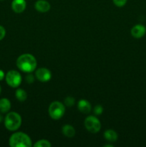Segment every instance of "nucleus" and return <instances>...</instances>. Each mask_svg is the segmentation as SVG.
<instances>
[{"label":"nucleus","instance_id":"obj_1","mask_svg":"<svg viewBox=\"0 0 146 147\" xmlns=\"http://www.w3.org/2000/svg\"><path fill=\"white\" fill-rule=\"evenodd\" d=\"M37 65V60L34 56L29 53L21 55L17 60V67L24 73H31L35 70Z\"/></svg>","mask_w":146,"mask_h":147},{"label":"nucleus","instance_id":"obj_2","mask_svg":"<svg viewBox=\"0 0 146 147\" xmlns=\"http://www.w3.org/2000/svg\"><path fill=\"white\" fill-rule=\"evenodd\" d=\"M9 146L11 147H31L32 146L29 136L23 132L13 134L9 140Z\"/></svg>","mask_w":146,"mask_h":147},{"label":"nucleus","instance_id":"obj_3","mask_svg":"<svg viewBox=\"0 0 146 147\" xmlns=\"http://www.w3.org/2000/svg\"><path fill=\"white\" fill-rule=\"evenodd\" d=\"M21 117L17 112H9L4 119V126L7 130L15 131L20 128L21 125Z\"/></svg>","mask_w":146,"mask_h":147},{"label":"nucleus","instance_id":"obj_4","mask_svg":"<svg viewBox=\"0 0 146 147\" xmlns=\"http://www.w3.org/2000/svg\"><path fill=\"white\" fill-rule=\"evenodd\" d=\"M48 113L53 120H59L65 113V106L60 101H54L50 105Z\"/></svg>","mask_w":146,"mask_h":147},{"label":"nucleus","instance_id":"obj_5","mask_svg":"<svg viewBox=\"0 0 146 147\" xmlns=\"http://www.w3.org/2000/svg\"><path fill=\"white\" fill-rule=\"evenodd\" d=\"M84 126L89 132L92 134L98 133L101 129V123L94 116H89L84 120Z\"/></svg>","mask_w":146,"mask_h":147},{"label":"nucleus","instance_id":"obj_6","mask_svg":"<svg viewBox=\"0 0 146 147\" xmlns=\"http://www.w3.org/2000/svg\"><path fill=\"white\" fill-rule=\"evenodd\" d=\"M6 82L11 88H17L21 83V76L18 71L14 70H9L5 76Z\"/></svg>","mask_w":146,"mask_h":147},{"label":"nucleus","instance_id":"obj_7","mask_svg":"<svg viewBox=\"0 0 146 147\" xmlns=\"http://www.w3.org/2000/svg\"><path fill=\"white\" fill-rule=\"evenodd\" d=\"M35 78L42 83L49 81L52 78V73L46 67H40L35 73Z\"/></svg>","mask_w":146,"mask_h":147},{"label":"nucleus","instance_id":"obj_8","mask_svg":"<svg viewBox=\"0 0 146 147\" xmlns=\"http://www.w3.org/2000/svg\"><path fill=\"white\" fill-rule=\"evenodd\" d=\"M130 32L134 38H142L146 33V27L143 24H136V25L133 26Z\"/></svg>","mask_w":146,"mask_h":147},{"label":"nucleus","instance_id":"obj_9","mask_svg":"<svg viewBox=\"0 0 146 147\" xmlns=\"http://www.w3.org/2000/svg\"><path fill=\"white\" fill-rule=\"evenodd\" d=\"M27 7L25 0H13L11 2V9L15 13L19 14L23 12Z\"/></svg>","mask_w":146,"mask_h":147},{"label":"nucleus","instance_id":"obj_10","mask_svg":"<svg viewBox=\"0 0 146 147\" xmlns=\"http://www.w3.org/2000/svg\"><path fill=\"white\" fill-rule=\"evenodd\" d=\"M35 9L40 12L44 13L50 11L51 8V5L50 3L46 0H37L34 4Z\"/></svg>","mask_w":146,"mask_h":147},{"label":"nucleus","instance_id":"obj_11","mask_svg":"<svg viewBox=\"0 0 146 147\" xmlns=\"http://www.w3.org/2000/svg\"><path fill=\"white\" fill-rule=\"evenodd\" d=\"M77 108L81 113L88 114L91 111V104L90 102L84 99H81L77 103Z\"/></svg>","mask_w":146,"mask_h":147},{"label":"nucleus","instance_id":"obj_12","mask_svg":"<svg viewBox=\"0 0 146 147\" xmlns=\"http://www.w3.org/2000/svg\"><path fill=\"white\" fill-rule=\"evenodd\" d=\"M11 109V102L9 99L1 98L0 99V112L2 113H8Z\"/></svg>","mask_w":146,"mask_h":147},{"label":"nucleus","instance_id":"obj_13","mask_svg":"<svg viewBox=\"0 0 146 147\" xmlns=\"http://www.w3.org/2000/svg\"><path fill=\"white\" fill-rule=\"evenodd\" d=\"M62 134L66 137L72 138L75 135V129L70 124H66L63 126L62 129Z\"/></svg>","mask_w":146,"mask_h":147},{"label":"nucleus","instance_id":"obj_14","mask_svg":"<svg viewBox=\"0 0 146 147\" xmlns=\"http://www.w3.org/2000/svg\"><path fill=\"white\" fill-rule=\"evenodd\" d=\"M104 137L107 141L110 142H115L117 140V134L113 129L106 130L104 133Z\"/></svg>","mask_w":146,"mask_h":147},{"label":"nucleus","instance_id":"obj_15","mask_svg":"<svg viewBox=\"0 0 146 147\" xmlns=\"http://www.w3.org/2000/svg\"><path fill=\"white\" fill-rule=\"evenodd\" d=\"M15 96L19 101L24 102L27 98V93L24 89L19 88L16 90Z\"/></svg>","mask_w":146,"mask_h":147},{"label":"nucleus","instance_id":"obj_16","mask_svg":"<svg viewBox=\"0 0 146 147\" xmlns=\"http://www.w3.org/2000/svg\"><path fill=\"white\" fill-rule=\"evenodd\" d=\"M34 147H50L52 146V144L46 139H41L36 142L34 144Z\"/></svg>","mask_w":146,"mask_h":147},{"label":"nucleus","instance_id":"obj_17","mask_svg":"<svg viewBox=\"0 0 146 147\" xmlns=\"http://www.w3.org/2000/svg\"><path fill=\"white\" fill-rule=\"evenodd\" d=\"M74 101H75V100H74V98L68 96L64 99V105L67 107H71L74 104Z\"/></svg>","mask_w":146,"mask_h":147},{"label":"nucleus","instance_id":"obj_18","mask_svg":"<svg viewBox=\"0 0 146 147\" xmlns=\"http://www.w3.org/2000/svg\"><path fill=\"white\" fill-rule=\"evenodd\" d=\"M94 113L97 116H99V115H101L102 113H103V107L101 106V105H97V106H94Z\"/></svg>","mask_w":146,"mask_h":147},{"label":"nucleus","instance_id":"obj_19","mask_svg":"<svg viewBox=\"0 0 146 147\" xmlns=\"http://www.w3.org/2000/svg\"><path fill=\"white\" fill-rule=\"evenodd\" d=\"M113 1L115 5L118 7H122L125 5L127 0H113Z\"/></svg>","mask_w":146,"mask_h":147},{"label":"nucleus","instance_id":"obj_20","mask_svg":"<svg viewBox=\"0 0 146 147\" xmlns=\"http://www.w3.org/2000/svg\"><path fill=\"white\" fill-rule=\"evenodd\" d=\"M25 80H26V81L29 83V84H31V83H34V76H33L32 74H30V73H29V74H28L27 76H26Z\"/></svg>","mask_w":146,"mask_h":147},{"label":"nucleus","instance_id":"obj_21","mask_svg":"<svg viewBox=\"0 0 146 147\" xmlns=\"http://www.w3.org/2000/svg\"><path fill=\"white\" fill-rule=\"evenodd\" d=\"M5 35H6L5 29H4V27H2V26L0 25V41H1V40H2L4 38Z\"/></svg>","mask_w":146,"mask_h":147},{"label":"nucleus","instance_id":"obj_22","mask_svg":"<svg viewBox=\"0 0 146 147\" xmlns=\"http://www.w3.org/2000/svg\"><path fill=\"white\" fill-rule=\"evenodd\" d=\"M4 76H5V75H4V71L2 70H0V81L4 78Z\"/></svg>","mask_w":146,"mask_h":147},{"label":"nucleus","instance_id":"obj_23","mask_svg":"<svg viewBox=\"0 0 146 147\" xmlns=\"http://www.w3.org/2000/svg\"><path fill=\"white\" fill-rule=\"evenodd\" d=\"M2 119H3V117L1 116V115L0 114V123H1V121H2Z\"/></svg>","mask_w":146,"mask_h":147},{"label":"nucleus","instance_id":"obj_24","mask_svg":"<svg viewBox=\"0 0 146 147\" xmlns=\"http://www.w3.org/2000/svg\"><path fill=\"white\" fill-rule=\"evenodd\" d=\"M104 146H105V147H107V146H110V147H113V145H109V144H107V145H104Z\"/></svg>","mask_w":146,"mask_h":147},{"label":"nucleus","instance_id":"obj_25","mask_svg":"<svg viewBox=\"0 0 146 147\" xmlns=\"http://www.w3.org/2000/svg\"><path fill=\"white\" fill-rule=\"evenodd\" d=\"M1 86H0V94H1Z\"/></svg>","mask_w":146,"mask_h":147}]
</instances>
